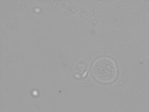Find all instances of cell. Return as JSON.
Here are the masks:
<instances>
[{"label": "cell", "instance_id": "cell-1", "mask_svg": "<svg viewBox=\"0 0 149 112\" xmlns=\"http://www.w3.org/2000/svg\"><path fill=\"white\" fill-rule=\"evenodd\" d=\"M100 61L93 65L91 69L93 76L99 82H111L114 80L116 75L115 67L110 61Z\"/></svg>", "mask_w": 149, "mask_h": 112}]
</instances>
